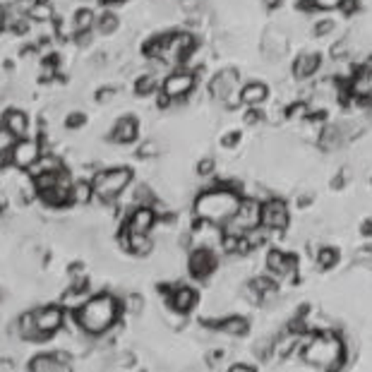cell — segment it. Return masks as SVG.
I'll return each instance as SVG.
<instances>
[{
  "mask_svg": "<svg viewBox=\"0 0 372 372\" xmlns=\"http://www.w3.org/2000/svg\"><path fill=\"white\" fill-rule=\"evenodd\" d=\"M120 300V310L123 315H130V317H140L145 315L147 310V298L142 296L140 291H128L125 296L118 298Z\"/></svg>",
  "mask_w": 372,
  "mask_h": 372,
  "instance_id": "7402d4cb",
  "label": "cell"
},
{
  "mask_svg": "<svg viewBox=\"0 0 372 372\" xmlns=\"http://www.w3.org/2000/svg\"><path fill=\"white\" fill-rule=\"evenodd\" d=\"M120 317H123L120 300H118V296H113V293H108V291L91 293L87 303H84L80 310L73 312L75 327L89 339L106 336L108 331H113L118 327Z\"/></svg>",
  "mask_w": 372,
  "mask_h": 372,
  "instance_id": "6da1fadb",
  "label": "cell"
},
{
  "mask_svg": "<svg viewBox=\"0 0 372 372\" xmlns=\"http://www.w3.org/2000/svg\"><path fill=\"white\" fill-rule=\"evenodd\" d=\"M31 317H34V327L38 331V336H41V341H46V339L56 336L58 331H63L68 312L58 303H46L31 310Z\"/></svg>",
  "mask_w": 372,
  "mask_h": 372,
  "instance_id": "ba28073f",
  "label": "cell"
},
{
  "mask_svg": "<svg viewBox=\"0 0 372 372\" xmlns=\"http://www.w3.org/2000/svg\"><path fill=\"white\" fill-rule=\"evenodd\" d=\"M27 17L36 24H51V19L56 17V10H53V5H51L48 0H38L34 8L29 10Z\"/></svg>",
  "mask_w": 372,
  "mask_h": 372,
  "instance_id": "83f0119b",
  "label": "cell"
},
{
  "mask_svg": "<svg viewBox=\"0 0 372 372\" xmlns=\"http://www.w3.org/2000/svg\"><path fill=\"white\" fill-rule=\"evenodd\" d=\"M217 269H219V257L214 252V247L197 245L187 254V274H190L195 281H207Z\"/></svg>",
  "mask_w": 372,
  "mask_h": 372,
  "instance_id": "8fae6325",
  "label": "cell"
},
{
  "mask_svg": "<svg viewBox=\"0 0 372 372\" xmlns=\"http://www.w3.org/2000/svg\"><path fill=\"white\" fill-rule=\"evenodd\" d=\"M115 96H118V87H115V84H103V87L96 91V103H113Z\"/></svg>",
  "mask_w": 372,
  "mask_h": 372,
  "instance_id": "4dcf8cb0",
  "label": "cell"
},
{
  "mask_svg": "<svg viewBox=\"0 0 372 372\" xmlns=\"http://www.w3.org/2000/svg\"><path fill=\"white\" fill-rule=\"evenodd\" d=\"M161 293L166 296V305L178 315L187 317L190 312L197 308L200 303V293L192 289L190 284H166L161 286Z\"/></svg>",
  "mask_w": 372,
  "mask_h": 372,
  "instance_id": "9c48e42d",
  "label": "cell"
},
{
  "mask_svg": "<svg viewBox=\"0 0 372 372\" xmlns=\"http://www.w3.org/2000/svg\"><path fill=\"white\" fill-rule=\"evenodd\" d=\"M120 27V19L115 12H110V10H103L99 17H96V24H94V31L96 34H103V36H110V34H115Z\"/></svg>",
  "mask_w": 372,
  "mask_h": 372,
  "instance_id": "4316f807",
  "label": "cell"
},
{
  "mask_svg": "<svg viewBox=\"0 0 372 372\" xmlns=\"http://www.w3.org/2000/svg\"><path fill=\"white\" fill-rule=\"evenodd\" d=\"M159 154H161V147H159V142H154V140L145 142V145H140V149H137V156H140V159H154V156H159Z\"/></svg>",
  "mask_w": 372,
  "mask_h": 372,
  "instance_id": "1f68e13d",
  "label": "cell"
},
{
  "mask_svg": "<svg viewBox=\"0 0 372 372\" xmlns=\"http://www.w3.org/2000/svg\"><path fill=\"white\" fill-rule=\"evenodd\" d=\"M128 3V0H101V5H123Z\"/></svg>",
  "mask_w": 372,
  "mask_h": 372,
  "instance_id": "f35d334b",
  "label": "cell"
},
{
  "mask_svg": "<svg viewBox=\"0 0 372 372\" xmlns=\"http://www.w3.org/2000/svg\"><path fill=\"white\" fill-rule=\"evenodd\" d=\"M3 298H5V293H3V289H0V303H3Z\"/></svg>",
  "mask_w": 372,
  "mask_h": 372,
  "instance_id": "60d3db41",
  "label": "cell"
},
{
  "mask_svg": "<svg viewBox=\"0 0 372 372\" xmlns=\"http://www.w3.org/2000/svg\"><path fill=\"white\" fill-rule=\"evenodd\" d=\"M240 200H243L240 197V187L233 185V182H221V185L207 187L192 202L195 221L221 228L236 214Z\"/></svg>",
  "mask_w": 372,
  "mask_h": 372,
  "instance_id": "7a4b0ae2",
  "label": "cell"
},
{
  "mask_svg": "<svg viewBox=\"0 0 372 372\" xmlns=\"http://www.w3.org/2000/svg\"><path fill=\"white\" fill-rule=\"evenodd\" d=\"M43 154V142L41 137H24V140H15L5 152V159L12 168L17 171H29L31 166L41 159Z\"/></svg>",
  "mask_w": 372,
  "mask_h": 372,
  "instance_id": "8992f818",
  "label": "cell"
},
{
  "mask_svg": "<svg viewBox=\"0 0 372 372\" xmlns=\"http://www.w3.org/2000/svg\"><path fill=\"white\" fill-rule=\"evenodd\" d=\"M161 89V77H156V73H145L135 80V94L147 99V96H156V91Z\"/></svg>",
  "mask_w": 372,
  "mask_h": 372,
  "instance_id": "cb8c5ba5",
  "label": "cell"
},
{
  "mask_svg": "<svg viewBox=\"0 0 372 372\" xmlns=\"http://www.w3.org/2000/svg\"><path fill=\"white\" fill-rule=\"evenodd\" d=\"M267 272H269L272 279H293L296 277V269H298V259L296 254L286 252V250H279V247H274V250L267 252Z\"/></svg>",
  "mask_w": 372,
  "mask_h": 372,
  "instance_id": "2e32d148",
  "label": "cell"
},
{
  "mask_svg": "<svg viewBox=\"0 0 372 372\" xmlns=\"http://www.w3.org/2000/svg\"><path fill=\"white\" fill-rule=\"evenodd\" d=\"M303 361L324 372H339L346 363V346L334 331H317L303 343Z\"/></svg>",
  "mask_w": 372,
  "mask_h": 372,
  "instance_id": "3957f363",
  "label": "cell"
},
{
  "mask_svg": "<svg viewBox=\"0 0 372 372\" xmlns=\"http://www.w3.org/2000/svg\"><path fill=\"white\" fill-rule=\"evenodd\" d=\"M240 103H245V106L250 108H257L259 103L267 101V96H269V89H267V84L262 82H247L245 87H240Z\"/></svg>",
  "mask_w": 372,
  "mask_h": 372,
  "instance_id": "44dd1931",
  "label": "cell"
},
{
  "mask_svg": "<svg viewBox=\"0 0 372 372\" xmlns=\"http://www.w3.org/2000/svg\"><path fill=\"white\" fill-rule=\"evenodd\" d=\"M291 221L289 205L279 197H269L262 202V212H259V226L267 231H286Z\"/></svg>",
  "mask_w": 372,
  "mask_h": 372,
  "instance_id": "4fadbf2b",
  "label": "cell"
},
{
  "mask_svg": "<svg viewBox=\"0 0 372 372\" xmlns=\"http://www.w3.org/2000/svg\"><path fill=\"white\" fill-rule=\"evenodd\" d=\"M70 187H73V178H70L68 171H63L58 175L56 185L48 187V190L38 192L36 197L43 202V207H51V209H68L73 207V202H70Z\"/></svg>",
  "mask_w": 372,
  "mask_h": 372,
  "instance_id": "e0dca14e",
  "label": "cell"
},
{
  "mask_svg": "<svg viewBox=\"0 0 372 372\" xmlns=\"http://www.w3.org/2000/svg\"><path fill=\"white\" fill-rule=\"evenodd\" d=\"M212 329H219L221 334L238 339V336H245L247 331H250V322L240 315H228V317H221Z\"/></svg>",
  "mask_w": 372,
  "mask_h": 372,
  "instance_id": "ffe728a7",
  "label": "cell"
},
{
  "mask_svg": "<svg viewBox=\"0 0 372 372\" xmlns=\"http://www.w3.org/2000/svg\"><path fill=\"white\" fill-rule=\"evenodd\" d=\"M238 142H240V133H228L224 140H221V145H224V147H236Z\"/></svg>",
  "mask_w": 372,
  "mask_h": 372,
  "instance_id": "e575fe53",
  "label": "cell"
},
{
  "mask_svg": "<svg viewBox=\"0 0 372 372\" xmlns=\"http://www.w3.org/2000/svg\"><path fill=\"white\" fill-rule=\"evenodd\" d=\"M118 245L120 250H125L133 257H147V254H152L156 243L152 236H137V233L118 231Z\"/></svg>",
  "mask_w": 372,
  "mask_h": 372,
  "instance_id": "d6986e66",
  "label": "cell"
},
{
  "mask_svg": "<svg viewBox=\"0 0 372 372\" xmlns=\"http://www.w3.org/2000/svg\"><path fill=\"white\" fill-rule=\"evenodd\" d=\"M159 214L154 207H130V212L123 217L120 231L125 233H137V236H152Z\"/></svg>",
  "mask_w": 372,
  "mask_h": 372,
  "instance_id": "7c38bea8",
  "label": "cell"
},
{
  "mask_svg": "<svg viewBox=\"0 0 372 372\" xmlns=\"http://www.w3.org/2000/svg\"><path fill=\"white\" fill-rule=\"evenodd\" d=\"M228 372H257V370H254L250 363H233L231 368H228Z\"/></svg>",
  "mask_w": 372,
  "mask_h": 372,
  "instance_id": "d590c367",
  "label": "cell"
},
{
  "mask_svg": "<svg viewBox=\"0 0 372 372\" xmlns=\"http://www.w3.org/2000/svg\"><path fill=\"white\" fill-rule=\"evenodd\" d=\"M96 24V15L91 8H77L73 15V36L75 34H84V31H94Z\"/></svg>",
  "mask_w": 372,
  "mask_h": 372,
  "instance_id": "d4e9b609",
  "label": "cell"
},
{
  "mask_svg": "<svg viewBox=\"0 0 372 372\" xmlns=\"http://www.w3.org/2000/svg\"><path fill=\"white\" fill-rule=\"evenodd\" d=\"M87 125V113L84 110H70L68 115H65V128L68 130H80Z\"/></svg>",
  "mask_w": 372,
  "mask_h": 372,
  "instance_id": "f546056e",
  "label": "cell"
},
{
  "mask_svg": "<svg viewBox=\"0 0 372 372\" xmlns=\"http://www.w3.org/2000/svg\"><path fill=\"white\" fill-rule=\"evenodd\" d=\"M27 372H75L73 353L70 351H51V353H36L27 363Z\"/></svg>",
  "mask_w": 372,
  "mask_h": 372,
  "instance_id": "5bb4252c",
  "label": "cell"
},
{
  "mask_svg": "<svg viewBox=\"0 0 372 372\" xmlns=\"http://www.w3.org/2000/svg\"><path fill=\"white\" fill-rule=\"evenodd\" d=\"M331 27H334V24H331V22H319V24H317V29H315V36H324V34H327V31H331Z\"/></svg>",
  "mask_w": 372,
  "mask_h": 372,
  "instance_id": "8d00e7d4",
  "label": "cell"
},
{
  "mask_svg": "<svg viewBox=\"0 0 372 372\" xmlns=\"http://www.w3.org/2000/svg\"><path fill=\"white\" fill-rule=\"evenodd\" d=\"M5 31V19H3V10H0V34Z\"/></svg>",
  "mask_w": 372,
  "mask_h": 372,
  "instance_id": "ab89813d",
  "label": "cell"
},
{
  "mask_svg": "<svg viewBox=\"0 0 372 372\" xmlns=\"http://www.w3.org/2000/svg\"><path fill=\"white\" fill-rule=\"evenodd\" d=\"M0 130L10 137L12 142L15 140H24V137H31V118L27 110L22 108H5V113L0 115Z\"/></svg>",
  "mask_w": 372,
  "mask_h": 372,
  "instance_id": "9a60e30c",
  "label": "cell"
},
{
  "mask_svg": "<svg viewBox=\"0 0 372 372\" xmlns=\"http://www.w3.org/2000/svg\"><path fill=\"white\" fill-rule=\"evenodd\" d=\"M259 212H262V202L254 200V197H243L236 209V214L221 226L224 228L221 233H224V236L243 238L247 231H252V228L259 226Z\"/></svg>",
  "mask_w": 372,
  "mask_h": 372,
  "instance_id": "5b68a950",
  "label": "cell"
},
{
  "mask_svg": "<svg viewBox=\"0 0 372 372\" xmlns=\"http://www.w3.org/2000/svg\"><path fill=\"white\" fill-rule=\"evenodd\" d=\"M91 200H94L91 182L87 178L73 180V187H70V202H73V207H87Z\"/></svg>",
  "mask_w": 372,
  "mask_h": 372,
  "instance_id": "603a6c76",
  "label": "cell"
},
{
  "mask_svg": "<svg viewBox=\"0 0 372 372\" xmlns=\"http://www.w3.org/2000/svg\"><path fill=\"white\" fill-rule=\"evenodd\" d=\"M317 68H319V56H315V53H303V56H298L296 65H293V75H296L298 80H305V77L315 75Z\"/></svg>",
  "mask_w": 372,
  "mask_h": 372,
  "instance_id": "484cf974",
  "label": "cell"
},
{
  "mask_svg": "<svg viewBox=\"0 0 372 372\" xmlns=\"http://www.w3.org/2000/svg\"><path fill=\"white\" fill-rule=\"evenodd\" d=\"M137 137H140V123L135 115H120L110 128L108 140L113 145H133V142H137Z\"/></svg>",
  "mask_w": 372,
  "mask_h": 372,
  "instance_id": "ac0fdd59",
  "label": "cell"
},
{
  "mask_svg": "<svg viewBox=\"0 0 372 372\" xmlns=\"http://www.w3.org/2000/svg\"><path fill=\"white\" fill-rule=\"evenodd\" d=\"M133 168L128 166H108L99 168L94 175H91V192H94V200H99L101 205H115L123 192L133 185Z\"/></svg>",
  "mask_w": 372,
  "mask_h": 372,
  "instance_id": "277c9868",
  "label": "cell"
},
{
  "mask_svg": "<svg viewBox=\"0 0 372 372\" xmlns=\"http://www.w3.org/2000/svg\"><path fill=\"white\" fill-rule=\"evenodd\" d=\"M192 89H195V73H190V70H185V68H175L161 80L159 91L173 103V101L187 99V96L192 94Z\"/></svg>",
  "mask_w": 372,
  "mask_h": 372,
  "instance_id": "30bf717a",
  "label": "cell"
},
{
  "mask_svg": "<svg viewBox=\"0 0 372 372\" xmlns=\"http://www.w3.org/2000/svg\"><path fill=\"white\" fill-rule=\"evenodd\" d=\"M310 3L315 5L317 10H334L343 3V0H310Z\"/></svg>",
  "mask_w": 372,
  "mask_h": 372,
  "instance_id": "836d02e7",
  "label": "cell"
},
{
  "mask_svg": "<svg viewBox=\"0 0 372 372\" xmlns=\"http://www.w3.org/2000/svg\"><path fill=\"white\" fill-rule=\"evenodd\" d=\"M240 75L236 68H224L219 70L217 75L209 82V94H212L214 101L226 103V106H238L240 101Z\"/></svg>",
  "mask_w": 372,
  "mask_h": 372,
  "instance_id": "52a82bcc",
  "label": "cell"
},
{
  "mask_svg": "<svg viewBox=\"0 0 372 372\" xmlns=\"http://www.w3.org/2000/svg\"><path fill=\"white\" fill-rule=\"evenodd\" d=\"M315 259H317L319 269H334V264L339 262V252L334 250V247H322Z\"/></svg>",
  "mask_w": 372,
  "mask_h": 372,
  "instance_id": "f1b7e54d",
  "label": "cell"
},
{
  "mask_svg": "<svg viewBox=\"0 0 372 372\" xmlns=\"http://www.w3.org/2000/svg\"><path fill=\"white\" fill-rule=\"evenodd\" d=\"M214 168H217V164H214V159H202L200 164H197V175L200 178H209V175L214 173Z\"/></svg>",
  "mask_w": 372,
  "mask_h": 372,
  "instance_id": "d6a6232c",
  "label": "cell"
},
{
  "mask_svg": "<svg viewBox=\"0 0 372 372\" xmlns=\"http://www.w3.org/2000/svg\"><path fill=\"white\" fill-rule=\"evenodd\" d=\"M264 43H267V46H264V51H267V53H269V51L274 48V46H272L269 41H264ZM281 53H284V41H281V43H277V56H281Z\"/></svg>",
  "mask_w": 372,
  "mask_h": 372,
  "instance_id": "74e56055",
  "label": "cell"
}]
</instances>
